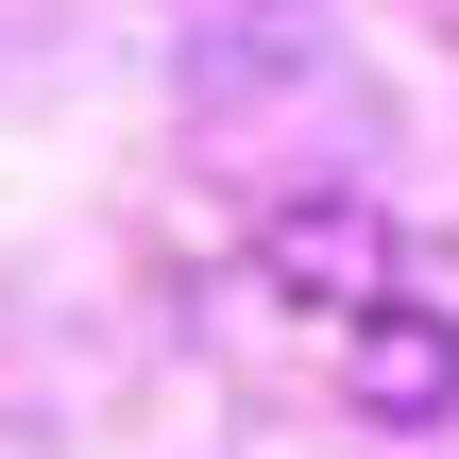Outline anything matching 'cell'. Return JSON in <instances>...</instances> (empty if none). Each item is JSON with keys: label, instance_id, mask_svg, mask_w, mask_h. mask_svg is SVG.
Wrapping results in <instances>:
<instances>
[{"label": "cell", "instance_id": "6da1fadb", "mask_svg": "<svg viewBox=\"0 0 459 459\" xmlns=\"http://www.w3.org/2000/svg\"><path fill=\"white\" fill-rule=\"evenodd\" d=\"M238 273H255V307L358 324V307L392 290V204H375V187H290V204L238 238Z\"/></svg>", "mask_w": 459, "mask_h": 459}, {"label": "cell", "instance_id": "7a4b0ae2", "mask_svg": "<svg viewBox=\"0 0 459 459\" xmlns=\"http://www.w3.org/2000/svg\"><path fill=\"white\" fill-rule=\"evenodd\" d=\"M324 341H341V409H358V426H392V443L459 426V307L375 290V307H358V324H324Z\"/></svg>", "mask_w": 459, "mask_h": 459}]
</instances>
